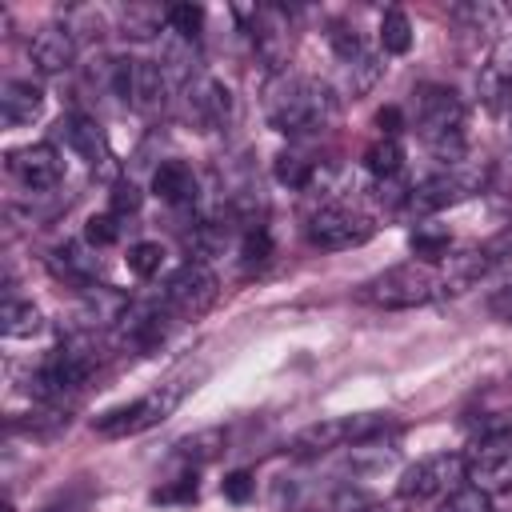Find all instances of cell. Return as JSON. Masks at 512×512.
Masks as SVG:
<instances>
[{"mask_svg": "<svg viewBox=\"0 0 512 512\" xmlns=\"http://www.w3.org/2000/svg\"><path fill=\"white\" fill-rule=\"evenodd\" d=\"M268 124L284 136H316L336 120V96L328 84L296 72H280L268 84Z\"/></svg>", "mask_w": 512, "mask_h": 512, "instance_id": "cell-1", "label": "cell"}, {"mask_svg": "<svg viewBox=\"0 0 512 512\" xmlns=\"http://www.w3.org/2000/svg\"><path fill=\"white\" fill-rule=\"evenodd\" d=\"M412 128L448 168L464 160V100L456 88L420 84L412 92Z\"/></svg>", "mask_w": 512, "mask_h": 512, "instance_id": "cell-2", "label": "cell"}, {"mask_svg": "<svg viewBox=\"0 0 512 512\" xmlns=\"http://www.w3.org/2000/svg\"><path fill=\"white\" fill-rule=\"evenodd\" d=\"M444 292L440 284V272L424 260H408V264H396V268H384L376 272L372 280H364L356 288V300L360 304H372V308H416V304H428Z\"/></svg>", "mask_w": 512, "mask_h": 512, "instance_id": "cell-3", "label": "cell"}, {"mask_svg": "<svg viewBox=\"0 0 512 512\" xmlns=\"http://www.w3.org/2000/svg\"><path fill=\"white\" fill-rule=\"evenodd\" d=\"M188 388H192V380L184 372H176L164 384H156L152 392L136 396L132 404H120V408H108L104 416H96V432L100 436H112V440L148 432V428H156L160 420H168L176 412V404L188 396Z\"/></svg>", "mask_w": 512, "mask_h": 512, "instance_id": "cell-4", "label": "cell"}, {"mask_svg": "<svg viewBox=\"0 0 512 512\" xmlns=\"http://www.w3.org/2000/svg\"><path fill=\"white\" fill-rule=\"evenodd\" d=\"M112 96L132 104L140 116H156L168 104V76L152 60H116V68H112Z\"/></svg>", "mask_w": 512, "mask_h": 512, "instance_id": "cell-5", "label": "cell"}, {"mask_svg": "<svg viewBox=\"0 0 512 512\" xmlns=\"http://www.w3.org/2000/svg\"><path fill=\"white\" fill-rule=\"evenodd\" d=\"M216 296H220V280H216V272H212L208 264H200V260H184V264L168 276V284H164V308H168L172 316H184V320L204 316V312L216 304Z\"/></svg>", "mask_w": 512, "mask_h": 512, "instance_id": "cell-6", "label": "cell"}, {"mask_svg": "<svg viewBox=\"0 0 512 512\" xmlns=\"http://www.w3.org/2000/svg\"><path fill=\"white\" fill-rule=\"evenodd\" d=\"M372 220L344 208V204H324L308 216V244L324 248V252H344V248H360L364 240H372Z\"/></svg>", "mask_w": 512, "mask_h": 512, "instance_id": "cell-7", "label": "cell"}, {"mask_svg": "<svg viewBox=\"0 0 512 512\" xmlns=\"http://www.w3.org/2000/svg\"><path fill=\"white\" fill-rule=\"evenodd\" d=\"M468 476V464L456 452H436L416 460L412 468H404L400 476V496L404 500H432V496H448L452 488H460V480Z\"/></svg>", "mask_w": 512, "mask_h": 512, "instance_id": "cell-8", "label": "cell"}, {"mask_svg": "<svg viewBox=\"0 0 512 512\" xmlns=\"http://www.w3.org/2000/svg\"><path fill=\"white\" fill-rule=\"evenodd\" d=\"M184 116L200 132H220L232 120V92L212 76H196L184 84Z\"/></svg>", "mask_w": 512, "mask_h": 512, "instance_id": "cell-9", "label": "cell"}, {"mask_svg": "<svg viewBox=\"0 0 512 512\" xmlns=\"http://www.w3.org/2000/svg\"><path fill=\"white\" fill-rule=\"evenodd\" d=\"M8 172H12L24 188H32V192H48V188L60 184L64 160H60V152H56L52 144H28V148L8 152Z\"/></svg>", "mask_w": 512, "mask_h": 512, "instance_id": "cell-10", "label": "cell"}, {"mask_svg": "<svg viewBox=\"0 0 512 512\" xmlns=\"http://www.w3.org/2000/svg\"><path fill=\"white\" fill-rule=\"evenodd\" d=\"M28 56H32V68L44 72V76H60L72 68L76 60V36L64 28V24H48L32 36L28 44Z\"/></svg>", "mask_w": 512, "mask_h": 512, "instance_id": "cell-11", "label": "cell"}, {"mask_svg": "<svg viewBox=\"0 0 512 512\" xmlns=\"http://www.w3.org/2000/svg\"><path fill=\"white\" fill-rule=\"evenodd\" d=\"M252 44L272 68H284L292 32H288V20L280 8H252Z\"/></svg>", "mask_w": 512, "mask_h": 512, "instance_id": "cell-12", "label": "cell"}, {"mask_svg": "<svg viewBox=\"0 0 512 512\" xmlns=\"http://www.w3.org/2000/svg\"><path fill=\"white\" fill-rule=\"evenodd\" d=\"M468 480L484 488L488 496L512 492V448L508 444H484V452L468 464Z\"/></svg>", "mask_w": 512, "mask_h": 512, "instance_id": "cell-13", "label": "cell"}, {"mask_svg": "<svg viewBox=\"0 0 512 512\" xmlns=\"http://www.w3.org/2000/svg\"><path fill=\"white\" fill-rule=\"evenodd\" d=\"M348 440H352V420L348 416H328V420H316V424H308L292 436V456H324V452H332Z\"/></svg>", "mask_w": 512, "mask_h": 512, "instance_id": "cell-14", "label": "cell"}, {"mask_svg": "<svg viewBox=\"0 0 512 512\" xmlns=\"http://www.w3.org/2000/svg\"><path fill=\"white\" fill-rule=\"evenodd\" d=\"M44 112V92L32 80H4L0 88V116L8 128H24Z\"/></svg>", "mask_w": 512, "mask_h": 512, "instance_id": "cell-15", "label": "cell"}, {"mask_svg": "<svg viewBox=\"0 0 512 512\" xmlns=\"http://www.w3.org/2000/svg\"><path fill=\"white\" fill-rule=\"evenodd\" d=\"M60 136L80 160H88V164H104L108 160V140H104V132H100V124L92 116H84V112L64 116L60 120Z\"/></svg>", "mask_w": 512, "mask_h": 512, "instance_id": "cell-16", "label": "cell"}, {"mask_svg": "<svg viewBox=\"0 0 512 512\" xmlns=\"http://www.w3.org/2000/svg\"><path fill=\"white\" fill-rule=\"evenodd\" d=\"M196 172H192V164H184V160H164L156 172H152V192L164 200V204H192L196 200Z\"/></svg>", "mask_w": 512, "mask_h": 512, "instance_id": "cell-17", "label": "cell"}, {"mask_svg": "<svg viewBox=\"0 0 512 512\" xmlns=\"http://www.w3.org/2000/svg\"><path fill=\"white\" fill-rule=\"evenodd\" d=\"M492 264H496V256H492L488 248H468V252L444 256L440 284H444V292H464V288H468V284H476Z\"/></svg>", "mask_w": 512, "mask_h": 512, "instance_id": "cell-18", "label": "cell"}, {"mask_svg": "<svg viewBox=\"0 0 512 512\" xmlns=\"http://www.w3.org/2000/svg\"><path fill=\"white\" fill-rule=\"evenodd\" d=\"M200 52H196V40H184V36H176V32H168L164 36V48H160V68H164V76H168V84H188V80H196L200 76Z\"/></svg>", "mask_w": 512, "mask_h": 512, "instance_id": "cell-19", "label": "cell"}, {"mask_svg": "<svg viewBox=\"0 0 512 512\" xmlns=\"http://www.w3.org/2000/svg\"><path fill=\"white\" fill-rule=\"evenodd\" d=\"M124 312H128V304H124V296H116V292H108V288H84V304H80V316H84V328L92 332L96 324H120L124 320Z\"/></svg>", "mask_w": 512, "mask_h": 512, "instance_id": "cell-20", "label": "cell"}, {"mask_svg": "<svg viewBox=\"0 0 512 512\" xmlns=\"http://www.w3.org/2000/svg\"><path fill=\"white\" fill-rule=\"evenodd\" d=\"M40 324H44V320H40V308H36V304L16 300V296L4 300V308H0V332H4V336H12V340L36 336Z\"/></svg>", "mask_w": 512, "mask_h": 512, "instance_id": "cell-21", "label": "cell"}, {"mask_svg": "<svg viewBox=\"0 0 512 512\" xmlns=\"http://www.w3.org/2000/svg\"><path fill=\"white\" fill-rule=\"evenodd\" d=\"M52 272H56L60 280H68V284L92 288V272H96V264H92V256L80 252V244H60V248L52 252Z\"/></svg>", "mask_w": 512, "mask_h": 512, "instance_id": "cell-22", "label": "cell"}, {"mask_svg": "<svg viewBox=\"0 0 512 512\" xmlns=\"http://www.w3.org/2000/svg\"><path fill=\"white\" fill-rule=\"evenodd\" d=\"M184 248L192 252L188 260H212V256H220L224 248H228V224H216V220H208V224H196L192 232H184Z\"/></svg>", "mask_w": 512, "mask_h": 512, "instance_id": "cell-23", "label": "cell"}, {"mask_svg": "<svg viewBox=\"0 0 512 512\" xmlns=\"http://www.w3.org/2000/svg\"><path fill=\"white\" fill-rule=\"evenodd\" d=\"M120 24H124V36L148 40V36H156L160 28H168V8H156V4H128V8L120 12Z\"/></svg>", "mask_w": 512, "mask_h": 512, "instance_id": "cell-24", "label": "cell"}, {"mask_svg": "<svg viewBox=\"0 0 512 512\" xmlns=\"http://www.w3.org/2000/svg\"><path fill=\"white\" fill-rule=\"evenodd\" d=\"M364 168H368L376 180L400 176V168H404V148H400V140H392V136L372 140L368 152H364Z\"/></svg>", "mask_w": 512, "mask_h": 512, "instance_id": "cell-25", "label": "cell"}, {"mask_svg": "<svg viewBox=\"0 0 512 512\" xmlns=\"http://www.w3.org/2000/svg\"><path fill=\"white\" fill-rule=\"evenodd\" d=\"M224 444H228L224 428H200V432H192V436H184L176 444V456H184L188 464H208V460H216L224 452Z\"/></svg>", "mask_w": 512, "mask_h": 512, "instance_id": "cell-26", "label": "cell"}, {"mask_svg": "<svg viewBox=\"0 0 512 512\" xmlns=\"http://www.w3.org/2000/svg\"><path fill=\"white\" fill-rule=\"evenodd\" d=\"M380 48L392 52V56H404L412 48V24H408V16L400 8H388L380 16Z\"/></svg>", "mask_w": 512, "mask_h": 512, "instance_id": "cell-27", "label": "cell"}, {"mask_svg": "<svg viewBox=\"0 0 512 512\" xmlns=\"http://www.w3.org/2000/svg\"><path fill=\"white\" fill-rule=\"evenodd\" d=\"M316 160H304L300 152H280L276 156V180L288 188H312L316 184Z\"/></svg>", "mask_w": 512, "mask_h": 512, "instance_id": "cell-28", "label": "cell"}, {"mask_svg": "<svg viewBox=\"0 0 512 512\" xmlns=\"http://www.w3.org/2000/svg\"><path fill=\"white\" fill-rule=\"evenodd\" d=\"M436 512H492V496L476 484H460L448 496H440Z\"/></svg>", "mask_w": 512, "mask_h": 512, "instance_id": "cell-29", "label": "cell"}, {"mask_svg": "<svg viewBox=\"0 0 512 512\" xmlns=\"http://www.w3.org/2000/svg\"><path fill=\"white\" fill-rule=\"evenodd\" d=\"M268 256H272V236H268V228H264V224H248V232H244V240H240V260H244V268H264Z\"/></svg>", "mask_w": 512, "mask_h": 512, "instance_id": "cell-30", "label": "cell"}, {"mask_svg": "<svg viewBox=\"0 0 512 512\" xmlns=\"http://www.w3.org/2000/svg\"><path fill=\"white\" fill-rule=\"evenodd\" d=\"M128 272L132 276H140V280H148V276H156L160 272V264H164V248L156 244V240H140V244H132L128 248Z\"/></svg>", "mask_w": 512, "mask_h": 512, "instance_id": "cell-31", "label": "cell"}, {"mask_svg": "<svg viewBox=\"0 0 512 512\" xmlns=\"http://www.w3.org/2000/svg\"><path fill=\"white\" fill-rule=\"evenodd\" d=\"M204 28V8L200 4H168V32L184 36V40H196Z\"/></svg>", "mask_w": 512, "mask_h": 512, "instance_id": "cell-32", "label": "cell"}, {"mask_svg": "<svg viewBox=\"0 0 512 512\" xmlns=\"http://www.w3.org/2000/svg\"><path fill=\"white\" fill-rule=\"evenodd\" d=\"M120 232H124V224H120V216H116V212L88 216V224H84V240H88L92 248H108V244H116V240H120Z\"/></svg>", "mask_w": 512, "mask_h": 512, "instance_id": "cell-33", "label": "cell"}, {"mask_svg": "<svg viewBox=\"0 0 512 512\" xmlns=\"http://www.w3.org/2000/svg\"><path fill=\"white\" fill-rule=\"evenodd\" d=\"M448 232L444 228H428V224H420L416 232H412V252L416 256H424V264L428 260H440V256H448Z\"/></svg>", "mask_w": 512, "mask_h": 512, "instance_id": "cell-34", "label": "cell"}, {"mask_svg": "<svg viewBox=\"0 0 512 512\" xmlns=\"http://www.w3.org/2000/svg\"><path fill=\"white\" fill-rule=\"evenodd\" d=\"M140 204H144V192L132 184V180H116L112 184V192H108V208L124 220V216H132V212H140Z\"/></svg>", "mask_w": 512, "mask_h": 512, "instance_id": "cell-35", "label": "cell"}, {"mask_svg": "<svg viewBox=\"0 0 512 512\" xmlns=\"http://www.w3.org/2000/svg\"><path fill=\"white\" fill-rule=\"evenodd\" d=\"M252 488H256V480H252V472H244V468H236V472L224 476V496L236 500V504H244V500L252 496Z\"/></svg>", "mask_w": 512, "mask_h": 512, "instance_id": "cell-36", "label": "cell"}, {"mask_svg": "<svg viewBox=\"0 0 512 512\" xmlns=\"http://www.w3.org/2000/svg\"><path fill=\"white\" fill-rule=\"evenodd\" d=\"M152 500H160V504H168V500H196V476H180L176 484L156 488Z\"/></svg>", "mask_w": 512, "mask_h": 512, "instance_id": "cell-37", "label": "cell"}, {"mask_svg": "<svg viewBox=\"0 0 512 512\" xmlns=\"http://www.w3.org/2000/svg\"><path fill=\"white\" fill-rule=\"evenodd\" d=\"M484 308H488V316H496V320L512 324V284L496 288V292H492V296L484 300Z\"/></svg>", "mask_w": 512, "mask_h": 512, "instance_id": "cell-38", "label": "cell"}, {"mask_svg": "<svg viewBox=\"0 0 512 512\" xmlns=\"http://www.w3.org/2000/svg\"><path fill=\"white\" fill-rule=\"evenodd\" d=\"M376 128H380V136H392V140H396V132L404 128V112H400L396 104L380 108V112H376Z\"/></svg>", "mask_w": 512, "mask_h": 512, "instance_id": "cell-39", "label": "cell"}, {"mask_svg": "<svg viewBox=\"0 0 512 512\" xmlns=\"http://www.w3.org/2000/svg\"><path fill=\"white\" fill-rule=\"evenodd\" d=\"M360 512H404V504H396V500H384V504H368V508H360Z\"/></svg>", "mask_w": 512, "mask_h": 512, "instance_id": "cell-40", "label": "cell"}]
</instances>
